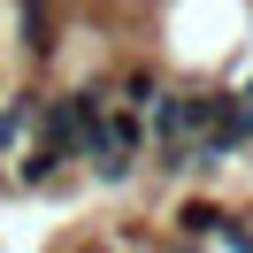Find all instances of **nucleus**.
Segmentation results:
<instances>
[{
  "instance_id": "4",
  "label": "nucleus",
  "mask_w": 253,
  "mask_h": 253,
  "mask_svg": "<svg viewBox=\"0 0 253 253\" xmlns=\"http://www.w3.org/2000/svg\"><path fill=\"white\" fill-rule=\"evenodd\" d=\"M31 123H39V92H16L8 108H0V154H8V146H16Z\"/></svg>"
},
{
  "instance_id": "2",
  "label": "nucleus",
  "mask_w": 253,
  "mask_h": 253,
  "mask_svg": "<svg viewBox=\"0 0 253 253\" xmlns=\"http://www.w3.org/2000/svg\"><path fill=\"white\" fill-rule=\"evenodd\" d=\"M146 138H154V130H146V115H130V108H108L100 115V138H92V176L100 184H123L130 169H138V154H146Z\"/></svg>"
},
{
  "instance_id": "3",
  "label": "nucleus",
  "mask_w": 253,
  "mask_h": 253,
  "mask_svg": "<svg viewBox=\"0 0 253 253\" xmlns=\"http://www.w3.org/2000/svg\"><path fill=\"white\" fill-rule=\"evenodd\" d=\"M169 222H176V238H184V246H192V238H222V207H215V200H184Z\"/></svg>"
},
{
  "instance_id": "1",
  "label": "nucleus",
  "mask_w": 253,
  "mask_h": 253,
  "mask_svg": "<svg viewBox=\"0 0 253 253\" xmlns=\"http://www.w3.org/2000/svg\"><path fill=\"white\" fill-rule=\"evenodd\" d=\"M222 108H230V92H192V84H161V100L146 108V130H154L161 146H200V138H215V123H222Z\"/></svg>"
}]
</instances>
